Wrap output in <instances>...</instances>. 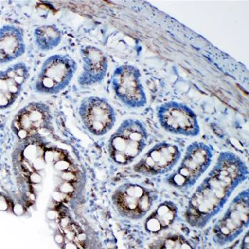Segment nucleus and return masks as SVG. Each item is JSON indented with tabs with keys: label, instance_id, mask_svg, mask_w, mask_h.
I'll return each instance as SVG.
<instances>
[{
	"label": "nucleus",
	"instance_id": "nucleus-16",
	"mask_svg": "<svg viewBox=\"0 0 249 249\" xmlns=\"http://www.w3.org/2000/svg\"><path fill=\"white\" fill-rule=\"evenodd\" d=\"M35 43L42 51H50L62 42V33L55 25L39 26L34 31Z\"/></svg>",
	"mask_w": 249,
	"mask_h": 249
},
{
	"label": "nucleus",
	"instance_id": "nucleus-9",
	"mask_svg": "<svg viewBox=\"0 0 249 249\" xmlns=\"http://www.w3.org/2000/svg\"><path fill=\"white\" fill-rule=\"evenodd\" d=\"M79 114L85 128L95 136L109 132L117 120L116 113L111 104L102 97H85L79 105Z\"/></svg>",
	"mask_w": 249,
	"mask_h": 249
},
{
	"label": "nucleus",
	"instance_id": "nucleus-15",
	"mask_svg": "<svg viewBox=\"0 0 249 249\" xmlns=\"http://www.w3.org/2000/svg\"><path fill=\"white\" fill-rule=\"evenodd\" d=\"M178 215V208L173 201H163L146 218L145 229L151 233H157L166 230L175 221Z\"/></svg>",
	"mask_w": 249,
	"mask_h": 249
},
{
	"label": "nucleus",
	"instance_id": "nucleus-8",
	"mask_svg": "<svg viewBox=\"0 0 249 249\" xmlns=\"http://www.w3.org/2000/svg\"><path fill=\"white\" fill-rule=\"evenodd\" d=\"M157 117L163 129L171 134L186 137H196L200 134L196 115L181 102H167L160 105Z\"/></svg>",
	"mask_w": 249,
	"mask_h": 249
},
{
	"label": "nucleus",
	"instance_id": "nucleus-6",
	"mask_svg": "<svg viewBox=\"0 0 249 249\" xmlns=\"http://www.w3.org/2000/svg\"><path fill=\"white\" fill-rule=\"evenodd\" d=\"M155 198L152 191L131 183L121 185L112 195L113 204L119 214L131 220L141 219L147 214Z\"/></svg>",
	"mask_w": 249,
	"mask_h": 249
},
{
	"label": "nucleus",
	"instance_id": "nucleus-4",
	"mask_svg": "<svg viewBox=\"0 0 249 249\" xmlns=\"http://www.w3.org/2000/svg\"><path fill=\"white\" fill-rule=\"evenodd\" d=\"M77 70L75 61L67 55H54L42 64L34 90L42 94H57L71 82Z\"/></svg>",
	"mask_w": 249,
	"mask_h": 249
},
{
	"label": "nucleus",
	"instance_id": "nucleus-13",
	"mask_svg": "<svg viewBox=\"0 0 249 249\" xmlns=\"http://www.w3.org/2000/svg\"><path fill=\"white\" fill-rule=\"evenodd\" d=\"M82 72L78 78L82 86H91L100 83L106 77L108 62L107 57L100 49L87 45L81 50Z\"/></svg>",
	"mask_w": 249,
	"mask_h": 249
},
{
	"label": "nucleus",
	"instance_id": "nucleus-1",
	"mask_svg": "<svg viewBox=\"0 0 249 249\" xmlns=\"http://www.w3.org/2000/svg\"><path fill=\"white\" fill-rule=\"evenodd\" d=\"M248 176V168L241 158L230 151L221 153L213 169L189 200L185 213L188 224L196 229L205 227Z\"/></svg>",
	"mask_w": 249,
	"mask_h": 249
},
{
	"label": "nucleus",
	"instance_id": "nucleus-17",
	"mask_svg": "<svg viewBox=\"0 0 249 249\" xmlns=\"http://www.w3.org/2000/svg\"><path fill=\"white\" fill-rule=\"evenodd\" d=\"M158 249H193L192 244L182 236H173L166 238L160 243Z\"/></svg>",
	"mask_w": 249,
	"mask_h": 249
},
{
	"label": "nucleus",
	"instance_id": "nucleus-10",
	"mask_svg": "<svg viewBox=\"0 0 249 249\" xmlns=\"http://www.w3.org/2000/svg\"><path fill=\"white\" fill-rule=\"evenodd\" d=\"M52 115L50 108L41 102L24 106L14 117L12 129L22 140L36 138L39 133L50 128Z\"/></svg>",
	"mask_w": 249,
	"mask_h": 249
},
{
	"label": "nucleus",
	"instance_id": "nucleus-2",
	"mask_svg": "<svg viewBox=\"0 0 249 249\" xmlns=\"http://www.w3.org/2000/svg\"><path fill=\"white\" fill-rule=\"evenodd\" d=\"M148 141L146 127L137 119L124 120L108 143L111 158L119 165L130 164L142 153Z\"/></svg>",
	"mask_w": 249,
	"mask_h": 249
},
{
	"label": "nucleus",
	"instance_id": "nucleus-7",
	"mask_svg": "<svg viewBox=\"0 0 249 249\" xmlns=\"http://www.w3.org/2000/svg\"><path fill=\"white\" fill-rule=\"evenodd\" d=\"M141 77L140 70L133 65H121L113 73L111 85L114 93L129 108H142L147 102Z\"/></svg>",
	"mask_w": 249,
	"mask_h": 249
},
{
	"label": "nucleus",
	"instance_id": "nucleus-3",
	"mask_svg": "<svg viewBox=\"0 0 249 249\" xmlns=\"http://www.w3.org/2000/svg\"><path fill=\"white\" fill-rule=\"evenodd\" d=\"M212 158L210 146L202 142L192 143L186 148L178 169L166 178V183L180 190L191 189L209 169Z\"/></svg>",
	"mask_w": 249,
	"mask_h": 249
},
{
	"label": "nucleus",
	"instance_id": "nucleus-14",
	"mask_svg": "<svg viewBox=\"0 0 249 249\" xmlns=\"http://www.w3.org/2000/svg\"><path fill=\"white\" fill-rule=\"evenodd\" d=\"M26 46L22 29L17 26H3L0 30V62L7 64L20 57Z\"/></svg>",
	"mask_w": 249,
	"mask_h": 249
},
{
	"label": "nucleus",
	"instance_id": "nucleus-18",
	"mask_svg": "<svg viewBox=\"0 0 249 249\" xmlns=\"http://www.w3.org/2000/svg\"><path fill=\"white\" fill-rule=\"evenodd\" d=\"M249 232H247V234L244 236L243 238L242 242H241V249H248L249 248Z\"/></svg>",
	"mask_w": 249,
	"mask_h": 249
},
{
	"label": "nucleus",
	"instance_id": "nucleus-12",
	"mask_svg": "<svg viewBox=\"0 0 249 249\" xmlns=\"http://www.w3.org/2000/svg\"><path fill=\"white\" fill-rule=\"evenodd\" d=\"M30 76L29 70L24 62H18L0 74V107L7 109L12 106L22 92L23 86Z\"/></svg>",
	"mask_w": 249,
	"mask_h": 249
},
{
	"label": "nucleus",
	"instance_id": "nucleus-11",
	"mask_svg": "<svg viewBox=\"0 0 249 249\" xmlns=\"http://www.w3.org/2000/svg\"><path fill=\"white\" fill-rule=\"evenodd\" d=\"M181 158L179 148L172 143H157L143 155L134 166V170L144 176H157L167 173Z\"/></svg>",
	"mask_w": 249,
	"mask_h": 249
},
{
	"label": "nucleus",
	"instance_id": "nucleus-5",
	"mask_svg": "<svg viewBox=\"0 0 249 249\" xmlns=\"http://www.w3.org/2000/svg\"><path fill=\"white\" fill-rule=\"evenodd\" d=\"M249 189L238 193L230 203L227 211L213 229V242L217 246L233 242L249 227Z\"/></svg>",
	"mask_w": 249,
	"mask_h": 249
}]
</instances>
